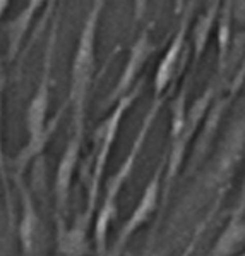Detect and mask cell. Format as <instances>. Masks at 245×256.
I'll return each instance as SVG.
<instances>
[{"label": "cell", "mask_w": 245, "mask_h": 256, "mask_svg": "<svg viewBox=\"0 0 245 256\" xmlns=\"http://www.w3.org/2000/svg\"><path fill=\"white\" fill-rule=\"evenodd\" d=\"M245 155V108L228 128L223 141L215 153L211 165L204 174V188L215 191L220 198H225L227 189L239 170Z\"/></svg>", "instance_id": "5"}, {"label": "cell", "mask_w": 245, "mask_h": 256, "mask_svg": "<svg viewBox=\"0 0 245 256\" xmlns=\"http://www.w3.org/2000/svg\"><path fill=\"white\" fill-rule=\"evenodd\" d=\"M237 256H245V250L242 251V253H240V254H237Z\"/></svg>", "instance_id": "26"}, {"label": "cell", "mask_w": 245, "mask_h": 256, "mask_svg": "<svg viewBox=\"0 0 245 256\" xmlns=\"http://www.w3.org/2000/svg\"><path fill=\"white\" fill-rule=\"evenodd\" d=\"M144 82L146 81L141 78V80L137 81V84L113 105L108 116H106L105 119L98 124V128L94 129L93 148H91L88 160H86L81 168L82 180H84V184H86L84 210L93 215L96 214L98 203H100L101 191H103L105 172H106V167H108L113 146H115V143H117L118 131H120L122 122H124L130 107L139 100V96L142 94Z\"/></svg>", "instance_id": "3"}, {"label": "cell", "mask_w": 245, "mask_h": 256, "mask_svg": "<svg viewBox=\"0 0 245 256\" xmlns=\"http://www.w3.org/2000/svg\"><path fill=\"white\" fill-rule=\"evenodd\" d=\"M227 92V90H225ZM235 102V98L230 93H218L215 98V102L211 104V107L208 110V116L204 119L203 126H201V131L196 138V143H194L192 155L189 158V172H196L197 168L203 165L206 160V156L213 152L215 148V141L218 136L220 126L223 122V117L227 114V110L232 107V104Z\"/></svg>", "instance_id": "11"}, {"label": "cell", "mask_w": 245, "mask_h": 256, "mask_svg": "<svg viewBox=\"0 0 245 256\" xmlns=\"http://www.w3.org/2000/svg\"><path fill=\"white\" fill-rule=\"evenodd\" d=\"M14 184L17 186L19 198H21V214L15 224L21 256H34L38 250L39 234H41V218L38 214L36 200L24 179L15 180Z\"/></svg>", "instance_id": "13"}, {"label": "cell", "mask_w": 245, "mask_h": 256, "mask_svg": "<svg viewBox=\"0 0 245 256\" xmlns=\"http://www.w3.org/2000/svg\"><path fill=\"white\" fill-rule=\"evenodd\" d=\"M221 202H223V198H216L215 204H213V206H211V210L208 212V215L203 218V222H201L199 226L196 227V230H194L192 238L189 239V244H187V246H185V250L182 251V254H180V256H192L194 253H196V250H197V244H199L201 238H203V234H204V232H206L208 226H209V224H211V220L216 216V212H218V208H220Z\"/></svg>", "instance_id": "20"}, {"label": "cell", "mask_w": 245, "mask_h": 256, "mask_svg": "<svg viewBox=\"0 0 245 256\" xmlns=\"http://www.w3.org/2000/svg\"><path fill=\"white\" fill-rule=\"evenodd\" d=\"M58 22L57 19L52 21L48 38H46L45 52H43V68L39 82L27 104L24 114V126L27 138L36 136L45 131L48 126V110H50V93H52V78H53V60H55V46H57Z\"/></svg>", "instance_id": "8"}, {"label": "cell", "mask_w": 245, "mask_h": 256, "mask_svg": "<svg viewBox=\"0 0 245 256\" xmlns=\"http://www.w3.org/2000/svg\"><path fill=\"white\" fill-rule=\"evenodd\" d=\"M84 138L70 134L65 148L57 164L53 179V220L55 224H67L70 210V196H72L74 177L81 162V152Z\"/></svg>", "instance_id": "9"}, {"label": "cell", "mask_w": 245, "mask_h": 256, "mask_svg": "<svg viewBox=\"0 0 245 256\" xmlns=\"http://www.w3.org/2000/svg\"><path fill=\"white\" fill-rule=\"evenodd\" d=\"M67 108H69V105H67V102H64V105H62V107L57 110V114L48 120V126L45 128V131L39 132L36 136L27 138L26 144H22V148L17 152V155H15V158L12 162V180L14 182L15 180L24 179V174H26L27 168H29L33 164H38L39 160L43 158V153H45V150L48 146L50 141L53 140L55 132H57L58 126H60V122H62V117H64V112Z\"/></svg>", "instance_id": "14"}, {"label": "cell", "mask_w": 245, "mask_h": 256, "mask_svg": "<svg viewBox=\"0 0 245 256\" xmlns=\"http://www.w3.org/2000/svg\"><path fill=\"white\" fill-rule=\"evenodd\" d=\"M94 215L82 210L72 224H55L53 256H88L91 251V236Z\"/></svg>", "instance_id": "12"}, {"label": "cell", "mask_w": 245, "mask_h": 256, "mask_svg": "<svg viewBox=\"0 0 245 256\" xmlns=\"http://www.w3.org/2000/svg\"><path fill=\"white\" fill-rule=\"evenodd\" d=\"M170 94L160 98H153L151 105H149L148 112L142 117V122L137 129V134L134 136L132 144H130L127 155L124 156L122 164L117 167V170L108 177L103 189V194L100 198V204L96 208V214H94V222H93V246H94V253L96 256H108V232L112 227L113 220L117 218V212H118V200L120 194L124 191V188L127 186V182L132 177L134 170L137 167L139 162V156L144 150V144L149 138L153 126L160 116L163 105L167 104Z\"/></svg>", "instance_id": "2"}, {"label": "cell", "mask_w": 245, "mask_h": 256, "mask_svg": "<svg viewBox=\"0 0 245 256\" xmlns=\"http://www.w3.org/2000/svg\"><path fill=\"white\" fill-rule=\"evenodd\" d=\"M196 4H197L196 0H189L187 2L184 12L180 16L179 28H177L172 42L168 43L163 57L158 62L155 78H153L155 98L172 94L170 90L173 88L175 81L182 76L185 66H187V60L191 57V52H189V46H187V36H189V26H191V19Z\"/></svg>", "instance_id": "6"}, {"label": "cell", "mask_w": 245, "mask_h": 256, "mask_svg": "<svg viewBox=\"0 0 245 256\" xmlns=\"http://www.w3.org/2000/svg\"><path fill=\"white\" fill-rule=\"evenodd\" d=\"M233 34H235V22H233L232 0H223L218 16V24H216V80L220 81V84L225 82Z\"/></svg>", "instance_id": "18"}, {"label": "cell", "mask_w": 245, "mask_h": 256, "mask_svg": "<svg viewBox=\"0 0 245 256\" xmlns=\"http://www.w3.org/2000/svg\"><path fill=\"white\" fill-rule=\"evenodd\" d=\"M3 88L5 84L0 82V186L3 189V198H5V210L9 218V227H15L17 224V214H15L12 192H10V174L9 164L5 156V146H3Z\"/></svg>", "instance_id": "19"}, {"label": "cell", "mask_w": 245, "mask_h": 256, "mask_svg": "<svg viewBox=\"0 0 245 256\" xmlns=\"http://www.w3.org/2000/svg\"><path fill=\"white\" fill-rule=\"evenodd\" d=\"M10 2H12V0H0V21H2L3 16L7 12V9L10 7Z\"/></svg>", "instance_id": "24"}, {"label": "cell", "mask_w": 245, "mask_h": 256, "mask_svg": "<svg viewBox=\"0 0 245 256\" xmlns=\"http://www.w3.org/2000/svg\"><path fill=\"white\" fill-rule=\"evenodd\" d=\"M151 30L153 24H146L141 30V33L136 36V40L132 42L129 48L127 60H125L124 70L118 76V80L115 82V86L112 88L108 96L105 98L103 105L105 107H113L118 100H120L124 94H127L134 86L137 84V81L141 80V74L144 70L146 64L149 62V58L156 54L158 45L153 42L151 36Z\"/></svg>", "instance_id": "10"}, {"label": "cell", "mask_w": 245, "mask_h": 256, "mask_svg": "<svg viewBox=\"0 0 245 256\" xmlns=\"http://www.w3.org/2000/svg\"><path fill=\"white\" fill-rule=\"evenodd\" d=\"M223 6V0H209L206 9L197 16L191 31V55H192V72L197 68L203 55L206 54L211 36L216 31L218 16Z\"/></svg>", "instance_id": "17"}, {"label": "cell", "mask_w": 245, "mask_h": 256, "mask_svg": "<svg viewBox=\"0 0 245 256\" xmlns=\"http://www.w3.org/2000/svg\"><path fill=\"white\" fill-rule=\"evenodd\" d=\"M48 0H27V4L19 10L17 14L10 19L5 24V57L7 60H15L17 55L21 54L22 43H24V38L29 31L31 24H33L36 14L41 10V7Z\"/></svg>", "instance_id": "16"}, {"label": "cell", "mask_w": 245, "mask_h": 256, "mask_svg": "<svg viewBox=\"0 0 245 256\" xmlns=\"http://www.w3.org/2000/svg\"><path fill=\"white\" fill-rule=\"evenodd\" d=\"M196 2H199V0H196Z\"/></svg>", "instance_id": "27"}, {"label": "cell", "mask_w": 245, "mask_h": 256, "mask_svg": "<svg viewBox=\"0 0 245 256\" xmlns=\"http://www.w3.org/2000/svg\"><path fill=\"white\" fill-rule=\"evenodd\" d=\"M165 164H167V158L163 155L161 162L158 164L155 174L151 176V179L146 182L144 189H142L141 198L137 200L136 208L130 212V215L122 224L120 230L117 232L115 241H113L112 248L108 250V256H122L125 248H127V244L130 242V239L151 220L153 214L158 210V203H160L161 192H163Z\"/></svg>", "instance_id": "7"}, {"label": "cell", "mask_w": 245, "mask_h": 256, "mask_svg": "<svg viewBox=\"0 0 245 256\" xmlns=\"http://www.w3.org/2000/svg\"><path fill=\"white\" fill-rule=\"evenodd\" d=\"M221 88L220 81L215 78V81L209 82L208 88L204 90L196 100L189 105L187 110V119H185V126L182 129V132L175 140L168 141V150L165 153V176H163V192H161V206L168 203L170 194H172L175 182L179 179L180 170L184 168L185 158H187V152L192 141H196L197 134L201 131L204 119L208 116V110L211 107V104L215 102L216 94H218Z\"/></svg>", "instance_id": "4"}, {"label": "cell", "mask_w": 245, "mask_h": 256, "mask_svg": "<svg viewBox=\"0 0 245 256\" xmlns=\"http://www.w3.org/2000/svg\"><path fill=\"white\" fill-rule=\"evenodd\" d=\"M233 22L237 30H245V0H232Z\"/></svg>", "instance_id": "22"}, {"label": "cell", "mask_w": 245, "mask_h": 256, "mask_svg": "<svg viewBox=\"0 0 245 256\" xmlns=\"http://www.w3.org/2000/svg\"><path fill=\"white\" fill-rule=\"evenodd\" d=\"M245 250V184L240 198L208 256H237Z\"/></svg>", "instance_id": "15"}, {"label": "cell", "mask_w": 245, "mask_h": 256, "mask_svg": "<svg viewBox=\"0 0 245 256\" xmlns=\"http://www.w3.org/2000/svg\"><path fill=\"white\" fill-rule=\"evenodd\" d=\"M108 0H93L91 7L82 22L76 50L70 64V82L67 105L70 108V134L84 138L86 120H88L89 94L96 72V54H98V33L103 10Z\"/></svg>", "instance_id": "1"}, {"label": "cell", "mask_w": 245, "mask_h": 256, "mask_svg": "<svg viewBox=\"0 0 245 256\" xmlns=\"http://www.w3.org/2000/svg\"><path fill=\"white\" fill-rule=\"evenodd\" d=\"M149 0H132V21L136 24L144 21L146 14H148Z\"/></svg>", "instance_id": "23"}, {"label": "cell", "mask_w": 245, "mask_h": 256, "mask_svg": "<svg viewBox=\"0 0 245 256\" xmlns=\"http://www.w3.org/2000/svg\"><path fill=\"white\" fill-rule=\"evenodd\" d=\"M0 82H2V84H5V82H7L5 66H3V60H2V57H0Z\"/></svg>", "instance_id": "25"}, {"label": "cell", "mask_w": 245, "mask_h": 256, "mask_svg": "<svg viewBox=\"0 0 245 256\" xmlns=\"http://www.w3.org/2000/svg\"><path fill=\"white\" fill-rule=\"evenodd\" d=\"M244 82H245V54H244V58H242V62H240L239 69L235 70L233 78L230 80V82H228L227 92L230 93L233 98H237V94L244 88Z\"/></svg>", "instance_id": "21"}]
</instances>
